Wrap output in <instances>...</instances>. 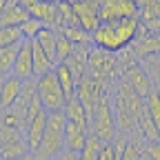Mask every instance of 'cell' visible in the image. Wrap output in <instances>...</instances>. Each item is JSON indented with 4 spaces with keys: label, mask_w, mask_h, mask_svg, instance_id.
I'll return each mask as SVG.
<instances>
[{
    "label": "cell",
    "mask_w": 160,
    "mask_h": 160,
    "mask_svg": "<svg viewBox=\"0 0 160 160\" xmlns=\"http://www.w3.org/2000/svg\"><path fill=\"white\" fill-rule=\"evenodd\" d=\"M40 2H47V5H58L60 0H40Z\"/></svg>",
    "instance_id": "obj_33"
},
{
    "label": "cell",
    "mask_w": 160,
    "mask_h": 160,
    "mask_svg": "<svg viewBox=\"0 0 160 160\" xmlns=\"http://www.w3.org/2000/svg\"><path fill=\"white\" fill-rule=\"evenodd\" d=\"M53 160H58V158H53Z\"/></svg>",
    "instance_id": "obj_37"
},
{
    "label": "cell",
    "mask_w": 160,
    "mask_h": 160,
    "mask_svg": "<svg viewBox=\"0 0 160 160\" xmlns=\"http://www.w3.org/2000/svg\"><path fill=\"white\" fill-rule=\"evenodd\" d=\"M145 109H147V113H149L151 120H153V125H156L158 131H160V91H158V89H151V91L145 96Z\"/></svg>",
    "instance_id": "obj_23"
},
{
    "label": "cell",
    "mask_w": 160,
    "mask_h": 160,
    "mask_svg": "<svg viewBox=\"0 0 160 160\" xmlns=\"http://www.w3.org/2000/svg\"><path fill=\"white\" fill-rule=\"evenodd\" d=\"M0 2H2V5H7V2H9V0H0Z\"/></svg>",
    "instance_id": "obj_36"
},
{
    "label": "cell",
    "mask_w": 160,
    "mask_h": 160,
    "mask_svg": "<svg viewBox=\"0 0 160 160\" xmlns=\"http://www.w3.org/2000/svg\"><path fill=\"white\" fill-rule=\"evenodd\" d=\"M142 151H147L153 160H160V140H151V142H147V147Z\"/></svg>",
    "instance_id": "obj_28"
},
{
    "label": "cell",
    "mask_w": 160,
    "mask_h": 160,
    "mask_svg": "<svg viewBox=\"0 0 160 160\" xmlns=\"http://www.w3.org/2000/svg\"><path fill=\"white\" fill-rule=\"evenodd\" d=\"M53 69H56V62L45 53V49L33 40V71H36V78L38 76H45V73H49Z\"/></svg>",
    "instance_id": "obj_18"
},
{
    "label": "cell",
    "mask_w": 160,
    "mask_h": 160,
    "mask_svg": "<svg viewBox=\"0 0 160 160\" xmlns=\"http://www.w3.org/2000/svg\"><path fill=\"white\" fill-rule=\"evenodd\" d=\"M58 160H80V153L78 151H71V149H62V151H60L58 153Z\"/></svg>",
    "instance_id": "obj_30"
},
{
    "label": "cell",
    "mask_w": 160,
    "mask_h": 160,
    "mask_svg": "<svg viewBox=\"0 0 160 160\" xmlns=\"http://www.w3.org/2000/svg\"><path fill=\"white\" fill-rule=\"evenodd\" d=\"M118 69H120V60L116 53H109V51L98 49V47H93L89 51V76L96 78L100 85L109 87L111 80L118 73Z\"/></svg>",
    "instance_id": "obj_4"
},
{
    "label": "cell",
    "mask_w": 160,
    "mask_h": 160,
    "mask_svg": "<svg viewBox=\"0 0 160 160\" xmlns=\"http://www.w3.org/2000/svg\"><path fill=\"white\" fill-rule=\"evenodd\" d=\"M42 22H40V20H36V18H29L27 20V22L22 25V27H20V29H22V33H25V38L27 40H36V36L40 33V31H42Z\"/></svg>",
    "instance_id": "obj_26"
},
{
    "label": "cell",
    "mask_w": 160,
    "mask_h": 160,
    "mask_svg": "<svg viewBox=\"0 0 160 160\" xmlns=\"http://www.w3.org/2000/svg\"><path fill=\"white\" fill-rule=\"evenodd\" d=\"M73 49H76V45L62 31H58V51H56V60H58V62H67V58L73 53Z\"/></svg>",
    "instance_id": "obj_24"
},
{
    "label": "cell",
    "mask_w": 160,
    "mask_h": 160,
    "mask_svg": "<svg viewBox=\"0 0 160 160\" xmlns=\"http://www.w3.org/2000/svg\"><path fill=\"white\" fill-rule=\"evenodd\" d=\"M25 33L20 27H0V47H13L25 42Z\"/></svg>",
    "instance_id": "obj_21"
},
{
    "label": "cell",
    "mask_w": 160,
    "mask_h": 160,
    "mask_svg": "<svg viewBox=\"0 0 160 160\" xmlns=\"http://www.w3.org/2000/svg\"><path fill=\"white\" fill-rule=\"evenodd\" d=\"M65 113H67V118H69V122H76L78 127H82L85 131L91 133V113L87 111V107L82 105V100H80L78 96H73V98L67 100Z\"/></svg>",
    "instance_id": "obj_11"
},
{
    "label": "cell",
    "mask_w": 160,
    "mask_h": 160,
    "mask_svg": "<svg viewBox=\"0 0 160 160\" xmlns=\"http://www.w3.org/2000/svg\"><path fill=\"white\" fill-rule=\"evenodd\" d=\"M36 85H38V96H40V102L42 107L53 113V111H65L67 107V93L60 85V80L56 76V71H49L45 76H38L36 78Z\"/></svg>",
    "instance_id": "obj_3"
},
{
    "label": "cell",
    "mask_w": 160,
    "mask_h": 160,
    "mask_svg": "<svg viewBox=\"0 0 160 160\" xmlns=\"http://www.w3.org/2000/svg\"><path fill=\"white\" fill-rule=\"evenodd\" d=\"M36 42L42 47L45 53L58 65V60H56V51H58V31H56L53 27H42V31L36 36Z\"/></svg>",
    "instance_id": "obj_16"
},
{
    "label": "cell",
    "mask_w": 160,
    "mask_h": 160,
    "mask_svg": "<svg viewBox=\"0 0 160 160\" xmlns=\"http://www.w3.org/2000/svg\"><path fill=\"white\" fill-rule=\"evenodd\" d=\"M113 129H116L113 109H111L109 98H105L102 102H100V107L93 111V116H91V136L100 138L107 145L109 140L113 138Z\"/></svg>",
    "instance_id": "obj_7"
},
{
    "label": "cell",
    "mask_w": 160,
    "mask_h": 160,
    "mask_svg": "<svg viewBox=\"0 0 160 160\" xmlns=\"http://www.w3.org/2000/svg\"><path fill=\"white\" fill-rule=\"evenodd\" d=\"M98 160H118L116 151H113V145H105L102 151H100V156H98Z\"/></svg>",
    "instance_id": "obj_29"
},
{
    "label": "cell",
    "mask_w": 160,
    "mask_h": 160,
    "mask_svg": "<svg viewBox=\"0 0 160 160\" xmlns=\"http://www.w3.org/2000/svg\"><path fill=\"white\" fill-rule=\"evenodd\" d=\"M125 76H127L125 82H127V85H129L138 96H142V98H145V96L153 89V87H151V78H149V73L145 71V67L136 65V67H133V69H129Z\"/></svg>",
    "instance_id": "obj_13"
},
{
    "label": "cell",
    "mask_w": 160,
    "mask_h": 160,
    "mask_svg": "<svg viewBox=\"0 0 160 160\" xmlns=\"http://www.w3.org/2000/svg\"><path fill=\"white\" fill-rule=\"evenodd\" d=\"M36 2H40V0H18V5H22V7H27V9H31Z\"/></svg>",
    "instance_id": "obj_31"
},
{
    "label": "cell",
    "mask_w": 160,
    "mask_h": 160,
    "mask_svg": "<svg viewBox=\"0 0 160 160\" xmlns=\"http://www.w3.org/2000/svg\"><path fill=\"white\" fill-rule=\"evenodd\" d=\"M142 25L140 18H129L120 22H102L93 33V45L98 49H105L109 53H122L133 40L140 36Z\"/></svg>",
    "instance_id": "obj_1"
},
{
    "label": "cell",
    "mask_w": 160,
    "mask_h": 160,
    "mask_svg": "<svg viewBox=\"0 0 160 160\" xmlns=\"http://www.w3.org/2000/svg\"><path fill=\"white\" fill-rule=\"evenodd\" d=\"M13 76L20 78V80H31L36 76V71H33V40H25L20 45L18 62L13 67Z\"/></svg>",
    "instance_id": "obj_9"
},
{
    "label": "cell",
    "mask_w": 160,
    "mask_h": 160,
    "mask_svg": "<svg viewBox=\"0 0 160 160\" xmlns=\"http://www.w3.org/2000/svg\"><path fill=\"white\" fill-rule=\"evenodd\" d=\"M25 82H27V80H20L16 76L2 78V85H0V102H2V111L11 109L18 102L20 93H22V89H25Z\"/></svg>",
    "instance_id": "obj_10"
},
{
    "label": "cell",
    "mask_w": 160,
    "mask_h": 160,
    "mask_svg": "<svg viewBox=\"0 0 160 160\" xmlns=\"http://www.w3.org/2000/svg\"><path fill=\"white\" fill-rule=\"evenodd\" d=\"M78 25L85 27L87 31H96L102 25V16H100V0H82V2L73 5Z\"/></svg>",
    "instance_id": "obj_8"
},
{
    "label": "cell",
    "mask_w": 160,
    "mask_h": 160,
    "mask_svg": "<svg viewBox=\"0 0 160 160\" xmlns=\"http://www.w3.org/2000/svg\"><path fill=\"white\" fill-rule=\"evenodd\" d=\"M65 2H69V5H78V2H82V0H65Z\"/></svg>",
    "instance_id": "obj_35"
},
{
    "label": "cell",
    "mask_w": 160,
    "mask_h": 160,
    "mask_svg": "<svg viewBox=\"0 0 160 160\" xmlns=\"http://www.w3.org/2000/svg\"><path fill=\"white\" fill-rule=\"evenodd\" d=\"M0 149H2V160H18V158L31 153L29 142H27V133L22 129H9V127H2Z\"/></svg>",
    "instance_id": "obj_5"
},
{
    "label": "cell",
    "mask_w": 160,
    "mask_h": 160,
    "mask_svg": "<svg viewBox=\"0 0 160 160\" xmlns=\"http://www.w3.org/2000/svg\"><path fill=\"white\" fill-rule=\"evenodd\" d=\"M47 125H49V111L45 109V111H40L31 122L25 127V133H27V142H29V149H31V153L38 149V145H40V140H42V136H45V131H47Z\"/></svg>",
    "instance_id": "obj_12"
},
{
    "label": "cell",
    "mask_w": 160,
    "mask_h": 160,
    "mask_svg": "<svg viewBox=\"0 0 160 160\" xmlns=\"http://www.w3.org/2000/svg\"><path fill=\"white\" fill-rule=\"evenodd\" d=\"M18 51H20V45L0 47V73H2V78L13 76V67L18 62Z\"/></svg>",
    "instance_id": "obj_19"
},
{
    "label": "cell",
    "mask_w": 160,
    "mask_h": 160,
    "mask_svg": "<svg viewBox=\"0 0 160 160\" xmlns=\"http://www.w3.org/2000/svg\"><path fill=\"white\" fill-rule=\"evenodd\" d=\"M89 131H85L82 127H78L76 122H67V131H65V147L71 151H82L89 142Z\"/></svg>",
    "instance_id": "obj_15"
},
{
    "label": "cell",
    "mask_w": 160,
    "mask_h": 160,
    "mask_svg": "<svg viewBox=\"0 0 160 160\" xmlns=\"http://www.w3.org/2000/svg\"><path fill=\"white\" fill-rule=\"evenodd\" d=\"M102 22H120L129 18H140L138 0H100Z\"/></svg>",
    "instance_id": "obj_6"
},
{
    "label": "cell",
    "mask_w": 160,
    "mask_h": 160,
    "mask_svg": "<svg viewBox=\"0 0 160 160\" xmlns=\"http://www.w3.org/2000/svg\"><path fill=\"white\" fill-rule=\"evenodd\" d=\"M18 160H36V158H33V153H29V156H22V158H18Z\"/></svg>",
    "instance_id": "obj_34"
},
{
    "label": "cell",
    "mask_w": 160,
    "mask_h": 160,
    "mask_svg": "<svg viewBox=\"0 0 160 160\" xmlns=\"http://www.w3.org/2000/svg\"><path fill=\"white\" fill-rule=\"evenodd\" d=\"M62 33L71 40L73 45H82V47L93 45V33L87 31L85 27H67V29H62Z\"/></svg>",
    "instance_id": "obj_22"
},
{
    "label": "cell",
    "mask_w": 160,
    "mask_h": 160,
    "mask_svg": "<svg viewBox=\"0 0 160 160\" xmlns=\"http://www.w3.org/2000/svg\"><path fill=\"white\" fill-rule=\"evenodd\" d=\"M140 160H153V158H151L147 151H142V153H140Z\"/></svg>",
    "instance_id": "obj_32"
},
{
    "label": "cell",
    "mask_w": 160,
    "mask_h": 160,
    "mask_svg": "<svg viewBox=\"0 0 160 160\" xmlns=\"http://www.w3.org/2000/svg\"><path fill=\"white\" fill-rule=\"evenodd\" d=\"M102 147H105V142H102L100 138L89 136L87 147L80 151V160H98V156H100V151H102Z\"/></svg>",
    "instance_id": "obj_25"
},
{
    "label": "cell",
    "mask_w": 160,
    "mask_h": 160,
    "mask_svg": "<svg viewBox=\"0 0 160 160\" xmlns=\"http://www.w3.org/2000/svg\"><path fill=\"white\" fill-rule=\"evenodd\" d=\"M29 18H31V13L27 7L11 5V7H2V11H0V25L2 27H22Z\"/></svg>",
    "instance_id": "obj_14"
},
{
    "label": "cell",
    "mask_w": 160,
    "mask_h": 160,
    "mask_svg": "<svg viewBox=\"0 0 160 160\" xmlns=\"http://www.w3.org/2000/svg\"><path fill=\"white\" fill-rule=\"evenodd\" d=\"M31 18L40 20L45 27H53V20H56V5H47V2H36L29 9Z\"/></svg>",
    "instance_id": "obj_20"
},
{
    "label": "cell",
    "mask_w": 160,
    "mask_h": 160,
    "mask_svg": "<svg viewBox=\"0 0 160 160\" xmlns=\"http://www.w3.org/2000/svg\"><path fill=\"white\" fill-rule=\"evenodd\" d=\"M67 122L69 118L65 111H53L49 113V125L47 131L40 140L38 149L33 151L36 160H53L58 158V153L65 149V131H67Z\"/></svg>",
    "instance_id": "obj_2"
},
{
    "label": "cell",
    "mask_w": 160,
    "mask_h": 160,
    "mask_svg": "<svg viewBox=\"0 0 160 160\" xmlns=\"http://www.w3.org/2000/svg\"><path fill=\"white\" fill-rule=\"evenodd\" d=\"M140 151L138 149V142H133V140H129V145H127V149L122 151V156H120L118 160H140Z\"/></svg>",
    "instance_id": "obj_27"
},
{
    "label": "cell",
    "mask_w": 160,
    "mask_h": 160,
    "mask_svg": "<svg viewBox=\"0 0 160 160\" xmlns=\"http://www.w3.org/2000/svg\"><path fill=\"white\" fill-rule=\"evenodd\" d=\"M53 71H56V76H58V80H60V85H62V89H65L67 98L78 96V78L73 76V71H71L65 62H58Z\"/></svg>",
    "instance_id": "obj_17"
}]
</instances>
